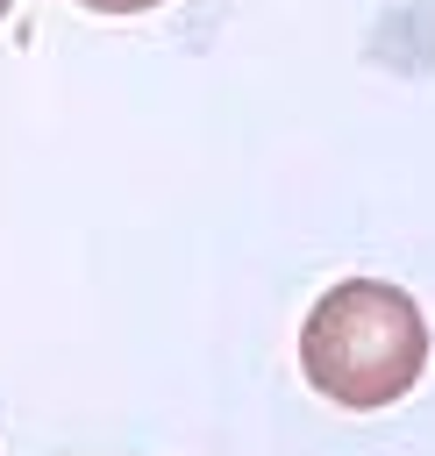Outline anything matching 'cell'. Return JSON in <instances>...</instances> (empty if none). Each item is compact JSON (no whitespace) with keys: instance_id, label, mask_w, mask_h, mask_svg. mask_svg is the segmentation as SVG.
<instances>
[{"instance_id":"cell-3","label":"cell","mask_w":435,"mask_h":456,"mask_svg":"<svg viewBox=\"0 0 435 456\" xmlns=\"http://www.w3.org/2000/svg\"><path fill=\"white\" fill-rule=\"evenodd\" d=\"M0 14H7V0H0Z\"/></svg>"},{"instance_id":"cell-1","label":"cell","mask_w":435,"mask_h":456,"mask_svg":"<svg viewBox=\"0 0 435 456\" xmlns=\"http://www.w3.org/2000/svg\"><path fill=\"white\" fill-rule=\"evenodd\" d=\"M300 370L321 399H335L349 413L406 399L414 378L428 370V321H421L414 292H399L385 278L328 285L300 321Z\"/></svg>"},{"instance_id":"cell-2","label":"cell","mask_w":435,"mask_h":456,"mask_svg":"<svg viewBox=\"0 0 435 456\" xmlns=\"http://www.w3.org/2000/svg\"><path fill=\"white\" fill-rule=\"evenodd\" d=\"M78 7H93V14H150L164 0H78Z\"/></svg>"}]
</instances>
